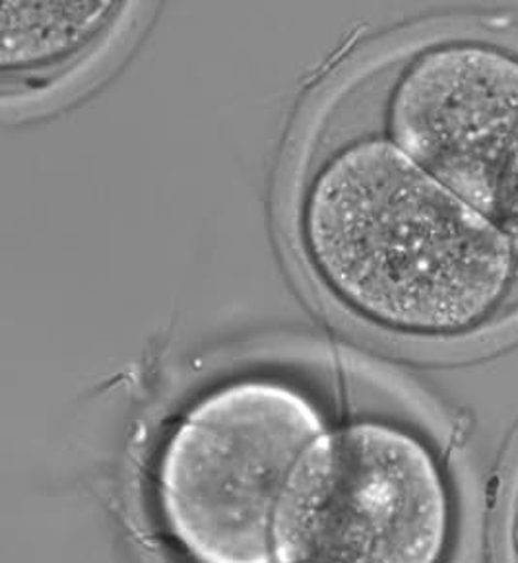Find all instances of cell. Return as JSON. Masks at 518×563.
Returning <instances> with one entry per match:
<instances>
[{"label":"cell","mask_w":518,"mask_h":563,"mask_svg":"<svg viewBox=\"0 0 518 563\" xmlns=\"http://www.w3.org/2000/svg\"><path fill=\"white\" fill-rule=\"evenodd\" d=\"M305 266L348 313L408 336L484 323L515 276V241L388 139L348 142L305 187Z\"/></svg>","instance_id":"cell-1"},{"label":"cell","mask_w":518,"mask_h":563,"mask_svg":"<svg viewBox=\"0 0 518 563\" xmlns=\"http://www.w3.org/2000/svg\"><path fill=\"white\" fill-rule=\"evenodd\" d=\"M461 532L453 474L420 433L357 420L322 431L282 488L274 563H451Z\"/></svg>","instance_id":"cell-2"},{"label":"cell","mask_w":518,"mask_h":563,"mask_svg":"<svg viewBox=\"0 0 518 563\" xmlns=\"http://www.w3.org/2000/svg\"><path fill=\"white\" fill-rule=\"evenodd\" d=\"M324 430L321 406L278 379H238L198 397L167 433L154 473L173 547L189 563H274V507Z\"/></svg>","instance_id":"cell-3"},{"label":"cell","mask_w":518,"mask_h":563,"mask_svg":"<svg viewBox=\"0 0 518 563\" xmlns=\"http://www.w3.org/2000/svg\"><path fill=\"white\" fill-rule=\"evenodd\" d=\"M388 141L518 240V55L451 42L411 58L390 91Z\"/></svg>","instance_id":"cell-4"},{"label":"cell","mask_w":518,"mask_h":563,"mask_svg":"<svg viewBox=\"0 0 518 563\" xmlns=\"http://www.w3.org/2000/svg\"><path fill=\"white\" fill-rule=\"evenodd\" d=\"M123 2L4 0L0 14V67L4 76L66 67L103 37Z\"/></svg>","instance_id":"cell-5"}]
</instances>
